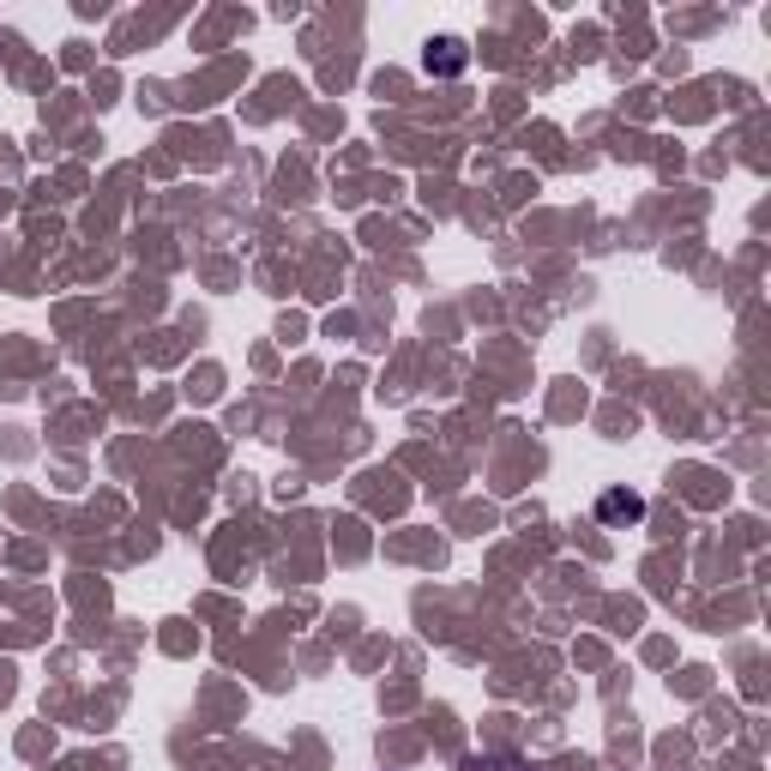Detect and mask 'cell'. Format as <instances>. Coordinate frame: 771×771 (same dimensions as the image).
<instances>
[{"mask_svg":"<svg viewBox=\"0 0 771 771\" xmlns=\"http://www.w3.org/2000/svg\"><path fill=\"white\" fill-rule=\"evenodd\" d=\"M422 66H428V73H440V79H452V73H464V66H471V49H464V37H434L428 49H422Z\"/></svg>","mask_w":771,"mask_h":771,"instance_id":"cell-1","label":"cell"},{"mask_svg":"<svg viewBox=\"0 0 771 771\" xmlns=\"http://www.w3.org/2000/svg\"><path fill=\"white\" fill-rule=\"evenodd\" d=\"M597 519H609V524H621V519H645V500L639 495H627V488H609V495L597 500Z\"/></svg>","mask_w":771,"mask_h":771,"instance_id":"cell-2","label":"cell"}]
</instances>
